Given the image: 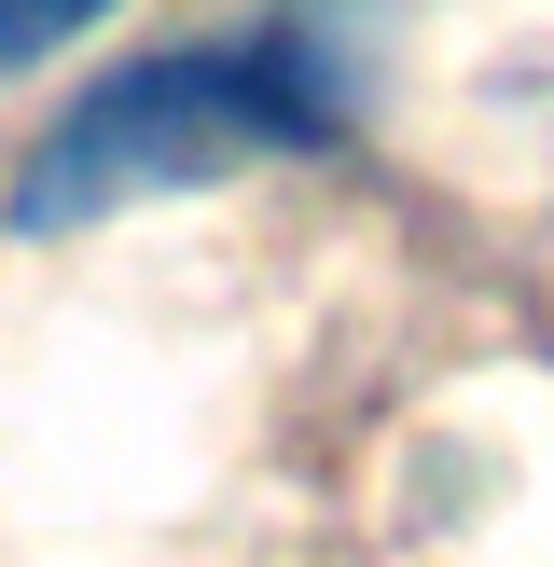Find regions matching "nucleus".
Wrapping results in <instances>:
<instances>
[{"mask_svg": "<svg viewBox=\"0 0 554 567\" xmlns=\"http://www.w3.org/2000/svg\"><path fill=\"white\" fill-rule=\"evenodd\" d=\"M319 138H332V83L291 28H264V42H166V55H125L111 83H83L42 125V153L14 181V236H83L111 208L194 194V181L264 166V153H319Z\"/></svg>", "mask_w": 554, "mask_h": 567, "instance_id": "1", "label": "nucleus"}, {"mask_svg": "<svg viewBox=\"0 0 554 567\" xmlns=\"http://www.w3.org/2000/svg\"><path fill=\"white\" fill-rule=\"evenodd\" d=\"M83 14H111V0H0V70H14V55H42V42H70Z\"/></svg>", "mask_w": 554, "mask_h": 567, "instance_id": "2", "label": "nucleus"}]
</instances>
